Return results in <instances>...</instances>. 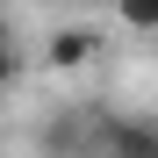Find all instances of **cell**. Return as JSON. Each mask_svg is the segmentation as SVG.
<instances>
[{
  "label": "cell",
  "mask_w": 158,
  "mask_h": 158,
  "mask_svg": "<svg viewBox=\"0 0 158 158\" xmlns=\"http://www.w3.org/2000/svg\"><path fill=\"white\" fill-rule=\"evenodd\" d=\"M101 108H58L43 122V158H94L101 151Z\"/></svg>",
  "instance_id": "cell-1"
},
{
  "label": "cell",
  "mask_w": 158,
  "mask_h": 158,
  "mask_svg": "<svg viewBox=\"0 0 158 158\" xmlns=\"http://www.w3.org/2000/svg\"><path fill=\"white\" fill-rule=\"evenodd\" d=\"M94 158H158V115H108Z\"/></svg>",
  "instance_id": "cell-2"
},
{
  "label": "cell",
  "mask_w": 158,
  "mask_h": 158,
  "mask_svg": "<svg viewBox=\"0 0 158 158\" xmlns=\"http://www.w3.org/2000/svg\"><path fill=\"white\" fill-rule=\"evenodd\" d=\"M94 58H101L94 29H50V65H58V72H86Z\"/></svg>",
  "instance_id": "cell-3"
},
{
  "label": "cell",
  "mask_w": 158,
  "mask_h": 158,
  "mask_svg": "<svg viewBox=\"0 0 158 158\" xmlns=\"http://www.w3.org/2000/svg\"><path fill=\"white\" fill-rule=\"evenodd\" d=\"M115 15L129 22V29H144V36H158V0H115Z\"/></svg>",
  "instance_id": "cell-4"
},
{
  "label": "cell",
  "mask_w": 158,
  "mask_h": 158,
  "mask_svg": "<svg viewBox=\"0 0 158 158\" xmlns=\"http://www.w3.org/2000/svg\"><path fill=\"white\" fill-rule=\"evenodd\" d=\"M15 79H22V50H15V36H7V43H0V94H7Z\"/></svg>",
  "instance_id": "cell-5"
},
{
  "label": "cell",
  "mask_w": 158,
  "mask_h": 158,
  "mask_svg": "<svg viewBox=\"0 0 158 158\" xmlns=\"http://www.w3.org/2000/svg\"><path fill=\"white\" fill-rule=\"evenodd\" d=\"M7 36H15V29H7V15H0V43H7Z\"/></svg>",
  "instance_id": "cell-6"
}]
</instances>
